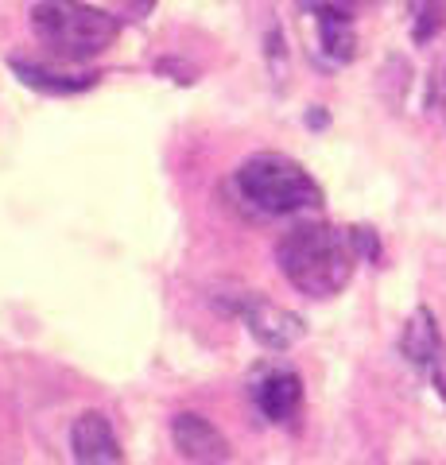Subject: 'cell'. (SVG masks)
<instances>
[{"mask_svg": "<svg viewBox=\"0 0 446 465\" xmlns=\"http://www.w3.org/2000/svg\"><path fill=\"white\" fill-rule=\"evenodd\" d=\"M357 256H362L357 229H334L322 222L287 229L276 244V260L287 283L311 299H334L350 283Z\"/></svg>", "mask_w": 446, "mask_h": 465, "instance_id": "1", "label": "cell"}, {"mask_svg": "<svg viewBox=\"0 0 446 465\" xmlns=\"http://www.w3.org/2000/svg\"><path fill=\"white\" fill-rule=\"evenodd\" d=\"M32 32L47 51L70 63L97 58L121 35V20L105 8L82 5V0H43L32 12Z\"/></svg>", "mask_w": 446, "mask_h": 465, "instance_id": "3", "label": "cell"}, {"mask_svg": "<svg viewBox=\"0 0 446 465\" xmlns=\"http://www.w3.org/2000/svg\"><path fill=\"white\" fill-rule=\"evenodd\" d=\"M12 70L20 74V82L35 85V90L43 94H78V90H90V85L97 82L94 74H51V70H43L35 63H12Z\"/></svg>", "mask_w": 446, "mask_h": 465, "instance_id": "10", "label": "cell"}, {"mask_svg": "<svg viewBox=\"0 0 446 465\" xmlns=\"http://www.w3.org/2000/svg\"><path fill=\"white\" fill-rule=\"evenodd\" d=\"M400 353H404L415 369H423L431 381L442 384V338L431 311H415L404 326V338H400Z\"/></svg>", "mask_w": 446, "mask_h": 465, "instance_id": "8", "label": "cell"}, {"mask_svg": "<svg viewBox=\"0 0 446 465\" xmlns=\"http://www.w3.org/2000/svg\"><path fill=\"white\" fill-rule=\"evenodd\" d=\"M249 391H253V403L261 407V415L272 419V423H287L303 407V381H299V372L283 365H261L253 372Z\"/></svg>", "mask_w": 446, "mask_h": 465, "instance_id": "4", "label": "cell"}, {"mask_svg": "<svg viewBox=\"0 0 446 465\" xmlns=\"http://www.w3.org/2000/svg\"><path fill=\"white\" fill-rule=\"evenodd\" d=\"M241 318L244 326H249V333L256 341H261L264 349H292L299 338H303V318L292 314L287 307H280V302H268V299H241Z\"/></svg>", "mask_w": 446, "mask_h": 465, "instance_id": "5", "label": "cell"}, {"mask_svg": "<svg viewBox=\"0 0 446 465\" xmlns=\"http://www.w3.org/2000/svg\"><path fill=\"white\" fill-rule=\"evenodd\" d=\"M350 5H357V8H365V5H377V0H350Z\"/></svg>", "mask_w": 446, "mask_h": 465, "instance_id": "12", "label": "cell"}, {"mask_svg": "<svg viewBox=\"0 0 446 465\" xmlns=\"http://www.w3.org/2000/svg\"><path fill=\"white\" fill-rule=\"evenodd\" d=\"M237 191L253 210L272 213V217L322 206V191L311 179V171L280 152H261V155L244 159L237 167Z\"/></svg>", "mask_w": 446, "mask_h": 465, "instance_id": "2", "label": "cell"}, {"mask_svg": "<svg viewBox=\"0 0 446 465\" xmlns=\"http://www.w3.org/2000/svg\"><path fill=\"white\" fill-rule=\"evenodd\" d=\"M311 12H314V32H319V51L326 54V63H350L353 51H357V35H353V24L342 8L334 5H322V0H307Z\"/></svg>", "mask_w": 446, "mask_h": 465, "instance_id": "9", "label": "cell"}, {"mask_svg": "<svg viewBox=\"0 0 446 465\" xmlns=\"http://www.w3.org/2000/svg\"><path fill=\"white\" fill-rule=\"evenodd\" d=\"M171 442H175V450L194 461V465H222L229 458V442L225 434L210 423V419L194 415V411H183L171 419Z\"/></svg>", "mask_w": 446, "mask_h": 465, "instance_id": "7", "label": "cell"}, {"mask_svg": "<svg viewBox=\"0 0 446 465\" xmlns=\"http://www.w3.org/2000/svg\"><path fill=\"white\" fill-rule=\"evenodd\" d=\"M70 454L74 465H124L117 430L102 411H82L70 427Z\"/></svg>", "mask_w": 446, "mask_h": 465, "instance_id": "6", "label": "cell"}, {"mask_svg": "<svg viewBox=\"0 0 446 465\" xmlns=\"http://www.w3.org/2000/svg\"><path fill=\"white\" fill-rule=\"evenodd\" d=\"M446 24V0H411V35L415 43H427L442 32Z\"/></svg>", "mask_w": 446, "mask_h": 465, "instance_id": "11", "label": "cell"}]
</instances>
